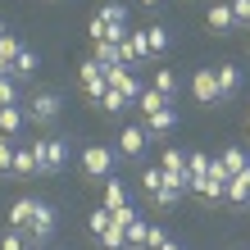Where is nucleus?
<instances>
[{
  "instance_id": "nucleus-31",
  "label": "nucleus",
  "mask_w": 250,
  "mask_h": 250,
  "mask_svg": "<svg viewBox=\"0 0 250 250\" xmlns=\"http://www.w3.org/2000/svg\"><path fill=\"white\" fill-rule=\"evenodd\" d=\"M109 223H114V214L100 205V209H91V218H86V228H91V237H105L109 232Z\"/></svg>"
},
{
  "instance_id": "nucleus-23",
  "label": "nucleus",
  "mask_w": 250,
  "mask_h": 250,
  "mask_svg": "<svg viewBox=\"0 0 250 250\" xmlns=\"http://www.w3.org/2000/svg\"><path fill=\"white\" fill-rule=\"evenodd\" d=\"M19 55H23L19 37H14V32H5V37H0V64L9 68V78H14V60H19Z\"/></svg>"
},
{
  "instance_id": "nucleus-26",
  "label": "nucleus",
  "mask_w": 250,
  "mask_h": 250,
  "mask_svg": "<svg viewBox=\"0 0 250 250\" xmlns=\"http://www.w3.org/2000/svg\"><path fill=\"white\" fill-rule=\"evenodd\" d=\"M0 250H32V241H27L23 228H5L0 232Z\"/></svg>"
},
{
  "instance_id": "nucleus-25",
  "label": "nucleus",
  "mask_w": 250,
  "mask_h": 250,
  "mask_svg": "<svg viewBox=\"0 0 250 250\" xmlns=\"http://www.w3.org/2000/svg\"><path fill=\"white\" fill-rule=\"evenodd\" d=\"M123 205H127V187H123L119 178H109V182H105V209L114 214V209H123Z\"/></svg>"
},
{
  "instance_id": "nucleus-22",
  "label": "nucleus",
  "mask_w": 250,
  "mask_h": 250,
  "mask_svg": "<svg viewBox=\"0 0 250 250\" xmlns=\"http://www.w3.org/2000/svg\"><path fill=\"white\" fill-rule=\"evenodd\" d=\"M155 91L178 105V78H173V68H155Z\"/></svg>"
},
{
  "instance_id": "nucleus-10",
  "label": "nucleus",
  "mask_w": 250,
  "mask_h": 250,
  "mask_svg": "<svg viewBox=\"0 0 250 250\" xmlns=\"http://www.w3.org/2000/svg\"><path fill=\"white\" fill-rule=\"evenodd\" d=\"M141 127L150 132V141H155V137H168V132L178 127V105H168V109H155V114H146V119H141Z\"/></svg>"
},
{
  "instance_id": "nucleus-34",
  "label": "nucleus",
  "mask_w": 250,
  "mask_h": 250,
  "mask_svg": "<svg viewBox=\"0 0 250 250\" xmlns=\"http://www.w3.org/2000/svg\"><path fill=\"white\" fill-rule=\"evenodd\" d=\"M209 164H214V159H209V155H200V150H196V155H187V173H191V178H205V173H209Z\"/></svg>"
},
{
  "instance_id": "nucleus-15",
  "label": "nucleus",
  "mask_w": 250,
  "mask_h": 250,
  "mask_svg": "<svg viewBox=\"0 0 250 250\" xmlns=\"http://www.w3.org/2000/svg\"><path fill=\"white\" fill-rule=\"evenodd\" d=\"M168 46H173V37H168V27H146V55H150V60H164L168 55Z\"/></svg>"
},
{
  "instance_id": "nucleus-29",
  "label": "nucleus",
  "mask_w": 250,
  "mask_h": 250,
  "mask_svg": "<svg viewBox=\"0 0 250 250\" xmlns=\"http://www.w3.org/2000/svg\"><path fill=\"white\" fill-rule=\"evenodd\" d=\"M37 68H41V55L37 50H23L19 60H14V78H32Z\"/></svg>"
},
{
  "instance_id": "nucleus-42",
  "label": "nucleus",
  "mask_w": 250,
  "mask_h": 250,
  "mask_svg": "<svg viewBox=\"0 0 250 250\" xmlns=\"http://www.w3.org/2000/svg\"><path fill=\"white\" fill-rule=\"evenodd\" d=\"M141 5H146V9H155V5H164V0H141Z\"/></svg>"
},
{
  "instance_id": "nucleus-1",
  "label": "nucleus",
  "mask_w": 250,
  "mask_h": 250,
  "mask_svg": "<svg viewBox=\"0 0 250 250\" xmlns=\"http://www.w3.org/2000/svg\"><path fill=\"white\" fill-rule=\"evenodd\" d=\"M114 155L109 146H100V141H91V146H82V178L86 182H109L114 178Z\"/></svg>"
},
{
  "instance_id": "nucleus-41",
  "label": "nucleus",
  "mask_w": 250,
  "mask_h": 250,
  "mask_svg": "<svg viewBox=\"0 0 250 250\" xmlns=\"http://www.w3.org/2000/svg\"><path fill=\"white\" fill-rule=\"evenodd\" d=\"M159 250H187V246H182V241H173V237H168V241H164V246H159Z\"/></svg>"
},
{
  "instance_id": "nucleus-44",
  "label": "nucleus",
  "mask_w": 250,
  "mask_h": 250,
  "mask_svg": "<svg viewBox=\"0 0 250 250\" xmlns=\"http://www.w3.org/2000/svg\"><path fill=\"white\" fill-rule=\"evenodd\" d=\"M32 250H50V246H32Z\"/></svg>"
},
{
  "instance_id": "nucleus-2",
  "label": "nucleus",
  "mask_w": 250,
  "mask_h": 250,
  "mask_svg": "<svg viewBox=\"0 0 250 250\" xmlns=\"http://www.w3.org/2000/svg\"><path fill=\"white\" fill-rule=\"evenodd\" d=\"M32 150H37L41 178H55V173H64V164H68V141H64V137H41V141H32Z\"/></svg>"
},
{
  "instance_id": "nucleus-19",
  "label": "nucleus",
  "mask_w": 250,
  "mask_h": 250,
  "mask_svg": "<svg viewBox=\"0 0 250 250\" xmlns=\"http://www.w3.org/2000/svg\"><path fill=\"white\" fill-rule=\"evenodd\" d=\"M32 214H37V200H27V196H23V200H14V205H9V228H23V232H27Z\"/></svg>"
},
{
  "instance_id": "nucleus-8",
  "label": "nucleus",
  "mask_w": 250,
  "mask_h": 250,
  "mask_svg": "<svg viewBox=\"0 0 250 250\" xmlns=\"http://www.w3.org/2000/svg\"><path fill=\"white\" fill-rule=\"evenodd\" d=\"M105 82L114 86V91H123V96L132 100V105H137V100H141V91H146V86H141L137 78H132V73H127L123 64H114V68H105Z\"/></svg>"
},
{
  "instance_id": "nucleus-40",
  "label": "nucleus",
  "mask_w": 250,
  "mask_h": 250,
  "mask_svg": "<svg viewBox=\"0 0 250 250\" xmlns=\"http://www.w3.org/2000/svg\"><path fill=\"white\" fill-rule=\"evenodd\" d=\"M123 232H127V246H146V218L132 223V228H123Z\"/></svg>"
},
{
  "instance_id": "nucleus-4",
  "label": "nucleus",
  "mask_w": 250,
  "mask_h": 250,
  "mask_svg": "<svg viewBox=\"0 0 250 250\" xmlns=\"http://www.w3.org/2000/svg\"><path fill=\"white\" fill-rule=\"evenodd\" d=\"M223 187H228V168L218 164V159L209 164V173H205V178H191V191H196L205 205H218V200H223Z\"/></svg>"
},
{
  "instance_id": "nucleus-32",
  "label": "nucleus",
  "mask_w": 250,
  "mask_h": 250,
  "mask_svg": "<svg viewBox=\"0 0 250 250\" xmlns=\"http://www.w3.org/2000/svg\"><path fill=\"white\" fill-rule=\"evenodd\" d=\"M105 91H109V82H105V73H100V78H91V82H82V96L91 100V105H100V100H105Z\"/></svg>"
},
{
  "instance_id": "nucleus-16",
  "label": "nucleus",
  "mask_w": 250,
  "mask_h": 250,
  "mask_svg": "<svg viewBox=\"0 0 250 250\" xmlns=\"http://www.w3.org/2000/svg\"><path fill=\"white\" fill-rule=\"evenodd\" d=\"M32 173H41V164H37L32 141H27V146H19V150H14V173H9V178H32Z\"/></svg>"
},
{
  "instance_id": "nucleus-38",
  "label": "nucleus",
  "mask_w": 250,
  "mask_h": 250,
  "mask_svg": "<svg viewBox=\"0 0 250 250\" xmlns=\"http://www.w3.org/2000/svg\"><path fill=\"white\" fill-rule=\"evenodd\" d=\"M100 73H105V68H100V64L91 60V55H86V60L78 64V82H91V78H100Z\"/></svg>"
},
{
  "instance_id": "nucleus-14",
  "label": "nucleus",
  "mask_w": 250,
  "mask_h": 250,
  "mask_svg": "<svg viewBox=\"0 0 250 250\" xmlns=\"http://www.w3.org/2000/svg\"><path fill=\"white\" fill-rule=\"evenodd\" d=\"M187 191H191V182H173V178H164V187H159L150 200H155V209H173V205H178Z\"/></svg>"
},
{
  "instance_id": "nucleus-12",
  "label": "nucleus",
  "mask_w": 250,
  "mask_h": 250,
  "mask_svg": "<svg viewBox=\"0 0 250 250\" xmlns=\"http://www.w3.org/2000/svg\"><path fill=\"white\" fill-rule=\"evenodd\" d=\"M159 168H164V178H173V182H191V173H187V155L178 150V146H168V150L159 155Z\"/></svg>"
},
{
  "instance_id": "nucleus-13",
  "label": "nucleus",
  "mask_w": 250,
  "mask_h": 250,
  "mask_svg": "<svg viewBox=\"0 0 250 250\" xmlns=\"http://www.w3.org/2000/svg\"><path fill=\"white\" fill-rule=\"evenodd\" d=\"M23 127H27V109L23 105H5V109H0V137H14V141H19Z\"/></svg>"
},
{
  "instance_id": "nucleus-17",
  "label": "nucleus",
  "mask_w": 250,
  "mask_h": 250,
  "mask_svg": "<svg viewBox=\"0 0 250 250\" xmlns=\"http://www.w3.org/2000/svg\"><path fill=\"white\" fill-rule=\"evenodd\" d=\"M223 200L228 205H250V173H237V178H228V187H223Z\"/></svg>"
},
{
  "instance_id": "nucleus-11",
  "label": "nucleus",
  "mask_w": 250,
  "mask_h": 250,
  "mask_svg": "<svg viewBox=\"0 0 250 250\" xmlns=\"http://www.w3.org/2000/svg\"><path fill=\"white\" fill-rule=\"evenodd\" d=\"M205 23H209V32H218V37L237 32V19H232V5H228V0H214L209 14H205Z\"/></svg>"
},
{
  "instance_id": "nucleus-3",
  "label": "nucleus",
  "mask_w": 250,
  "mask_h": 250,
  "mask_svg": "<svg viewBox=\"0 0 250 250\" xmlns=\"http://www.w3.org/2000/svg\"><path fill=\"white\" fill-rule=\"evenodd\" d=\"M60 105H64V100H60V91H37L32 100H27V123H32V127H50L55 119H60Z\"/></svg>"
},
{
  "instance_id": "nucleus-33",
  "label": "nucleus",
  "mask_w": 250,
  "mask_h": 250,
  "mask_svg": "<svg viewBox=\"0 0 250 250\" xmlns=\"http://www.w3.org/2000/svg\"><path fill=\"white\" fill-rule=\"evenodd\" d=\"M159 187H164V168H159V164L155 168H141V191H146V196H155Z\"/></svg>"
},
{
  "instance_id": "nucleus-7",
  "label": "nucleus",
  "mask_w": 250,
  "mask_h": 250,
  "mask_svg": "<svg viewBox=\"0 0 250 250\" xmlns=\"http://www.w3.org/2000/svg\"><path fill=\"white\" fill-rule=\"evenodd\" d=\"M191 96H196V105H205V109H214V105H218L214 68H196V78H191Z\"/></svg>"
},
{
  "instance_id": "nucleus-43",
  "label": "nucleus",
  "mask_w": 250,
  "mask_h": 250,
  "mask_svg": "<svg viewBox=\"0 0 250 250\" xmlns=\"http://www.w3.org/2000/svg\"><path fill=\"white\" fill-rule=\"evenodd\" d=\"M0 78H9V68H5V64H0Z\"/></svg>"
},
{
  "instance_id": "nucleus-36",
  "label": "nucleus",
  "mask_w": 250,
  "mask_h": 250,
  "mask_svg": "<svg viewBox=\"0 0 250 250\" xmlns=\"http://www.w3.org/2000/svg\"><path fill=\"white\" fill-rule=\"evenodd\" d=\"M5 105H19V82L14 78H0V109Z\"/></svg>"
},
{
  "instance_id": "nucleus-18",
  "label": "nucleus",
  "mask_w": 250,
  "mask_h": 250,
  "mask_svg": "<svg viewBox=\"0 0 250 250\" xmlns=\"http://www.w3.org/2000/svg\"><path fill=\"white\" fill-rule=\"evenodd\" d=\"M218 164L228 168V178H237V173H250V155L241 150V146H228V150H223V159H218Z\"/></svg>"
},
{
  "instance_id": "nucleus-45",
  "label": "nucleus",
  "mask_w": 250,
  "mask_h": 250,
  "mask_svg": "<svg viewBox=\"0 0 250 250\" xmlns=\"http://www.w3.org/2000/svg\"><path fill=\"white\" fill-rule=\"evenodd\" d=\"M232 250H250V246H232Z\"/></svg>"
},
{
  "instance_id": "nucleus-39",
  "label": "nucleus",
  "mask_w": 250,
  "mask_h": 250,
  "mask_svg": "<svg viewBox=\"0 0 250 250\" xmlns=\"http://www.w3.org/2000/svg\"><path fill=\"white\" fill-rule=\"evenodd\" d=\"M232 5V19H237V27H250V0H228Z\"/></svg>"
},
{
  "instance_id": "nucleus-46",
  "label": "nucleus",
  "mask_w": 250,
  "mask_h": 250,
  "mask_svg": "<svg viewBox=\"0 0 250 250\" xmlns=\"http://www.w3.org/2000/svg\"><path fill=\"white\" fill-rule=\"evenodd\" d=\"M246 46H250V37H246Z\"/></svg>"
},
{
  "instance_id": "nucleus-27",
  "label": "nucleus",
  "mask_w": 250,
  "mask_h": 250,
  "mask_svg": "<svg viewBox=\"0 0 250 250\" xmlns=\"http://www.w3.org/2000/svg\"><path fill=\"white\" fill-rule=\"evenodd\" d=\"M96 241H100V250H132L127 246V232L119 223H109V232H105V237H96Z\"/></svg>"
},
{
  "instance_id": "nucleus-28",
  "label": "nucleus",
  "mask_w": 250,
  "mask_h": 250,
  "mask_svg": "<svg viewBox=\"0 0 250 250\" xmlns=\"http://www.w3.org/2000/svg\"><path fill=\"white\" fill-rule=\"evenodd\" d=\"M137 105H141V119H146V114H155V109H168V105H173V100H164V96H159V91H155V86H146V91H141V100H137Z\"/></svg>"
},
{
  "instance_id": "nucleus-35",
  "label": "nucleus",
  "mask_w": 250,
  "mask_h": 250,
  "mask_svg": "<svg viewBox=\"0 0 250 250\" xmlns=\"http://www.w3.org/2000/svg\"><path fill=\"white\" fill-rule=\"evenodd\" d=\"M164 241H168V232H164V228H159V223H146V246H141V250H159Z\"/></svg>"
},
{
  "instance_id": "nucleus-24",
  "label": "nucleus",
  "mask_w": 250,
  "mask_h": 250,
  "mask_svg": "<svg viewBox=\"0 0 250 250\" xmlns=\"http://www.w3.org/2000/svg\"><path fill=\"white\" fill-rule=\"evenodd\" d=\"M127 105H132V100H127L123 91H114V86H109V91H105V100H100L96 109H100V114H109V119H119V114H123Z\"/></svg>"
},
{
  "instance_id": "nucleus-21",
  "label": "nucleus",
  "mask_w": 250,
  "mask_h": 250,
  "mask_svg": "<svg viewBox=\"0 0 250 250\" xmlns=\"http://www.w3.org/2000/svg\"><path fill=\"white\" fill-rule=\"evenodd\" d=\"M100 23H105L109 32H119V27H127V5H119V0H109V5L100 9Z\"/></svg>"
},
{
  "instance_id": "nucleus-5",
  "label": "nucleus",
  "mask_w": 250,
  "mask_h": 250,
  "mask_svg": "<svg viewBox=\"0 0 250 250\" xmlns=\"http://www.w3.org/2000/svg\"><path fill=\"white\" fill-rule=\"evenodd\" d=\"M27 241L32 246H50L55 241V209L46 200H37V214H32V223H27Z\"/></svg>"
},
{
  "instance_id": "nucleus-37",
  "label": "nucleus",
  "mask_w": 250,
  "mask_h": 250,
  "mask_svg": "<svg viewBox=\"0 0 250 250\" xmlns=\"http://www.w3.org/2000/svg\"><path fill=\"white\" fill-rule=\"evenodd\" d=\"M114 223H119V228L141 223V209H137V205H123V209H114Z\"/></svg>"
},
{
  "instance_id": "nucleus-9",
  "label": "nucleus",
  "mask_w": 250,
  "mask_h": 250,
  "mask_svg": "<svg viewBox=\"0 0 250 250\" xmlns=\"http://www.w3.org/2000/svg\"><path fill=\"white\" fill-rule=\"evenodd\" d=\"M214 82H218V100L241 96V68L237 64H214Z\"/></svg>"
},
{
  "instance_id": "nucleus-30",
  "label": "nucleus",
  "mask_w": 250,
  "mask_h": 250,
  "mask_svg": "<svg viewBox=\"0 0 250 250\" xmlns=\"http://www.w3.org/2000/svg\"><path fill=\"white\" fill-rule=\"evenodd\" d=\"M14 150H19V141H14V137H0V178H9V173H14Z\"/></svg>"
},
{
  "instance_id": "nucleus-20",
  "label": "nucleus",
  "mask_w": 250,
  "mask_h": 250,
  "mask_svg": "<svg viewBox=\"0 0 250 250\" xmlns=\"http://www.w3.org/2000/svg\"><path fill=\"white\" fill-rule=\"evenodd\" d=\"M91 60H96L100 68H114V64H123V55H119L114 41H91Z\"/></svg>"
},
{
  "instance_id": "nucleus-6",
  "label": "nucleus",
  "mask_w": 250,
  "mask_h": 250,
  "mask_svg": "<svg viewBox=\"0 0 250 250\" xmlns=\"http://www.w3.org/2000/svg\"><path fill=\"white\" fill-rule=\"evenodd\" d=\"M146 146H150V132H146L141 123H127V127L119 132V155H123V159H141Z\"/></svg>"
}]
</instances>
